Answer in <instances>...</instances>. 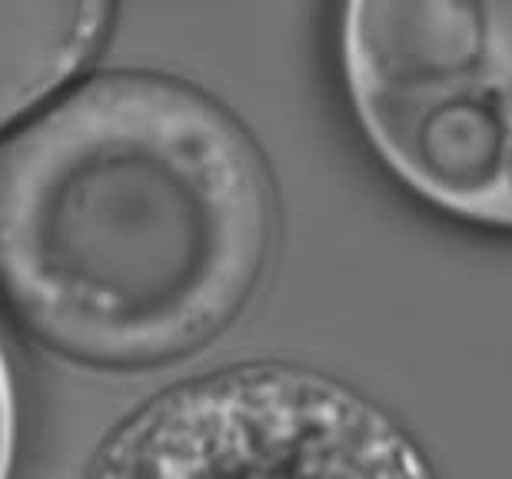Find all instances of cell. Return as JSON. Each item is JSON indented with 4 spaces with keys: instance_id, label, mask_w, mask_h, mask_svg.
<instances>
[{
    "instance_id": "obj_4",
    "label": "cell",
    "mask_w": 512,
    "mask_h": 479,
    "mask_svg": "<svg viewBox=\"0 0 512 479\" xmlns=\"http://www.w3.org/2000/svg\"><path fill=\"white\" fill-rule=\"evenodd\" d=\"M100 0L0 4V130L50 100L110 34Z\"/></svg>"
},
{
    "instance_id": "obj_2",
    "label": "cell",
    "mask_w": 512,
    "mask_h": 479,
    "mask_svg": "<svg viewBox=\"0 0 512 479\" xmlns=\"http://www.w3.org/2000/svg\"><path fill=\"white\" fill-rule=\"evenodd\" d=\"M340 64L363 137L403 187L512 230V4H350Z\"/></svg>"
},
{
    "instance_id": "obj_5",
    "label": "cell",
    "mask_w": 512,
    "mask_h": 479,
    "mask_svg": "<svg viewBox=\"0 0 512 479\" xmlns=\"http://www.w3.org/2000/svg\"><path fill=\"white\" fill-rule=\"evenodd\" d=\"M20 446V400L7 346L0 340V479H14Z\"/></svg>"
},
{
    "instance_id": "obj_3",
    "label": "cell",
    "mask_w": 512,
    "mask_h": 479,
    "mask_svg": "<svg viewBox=\"0 0 512 479\" xmlns=\"http://www.w3.org/2000/svg\"><path fill=\"white\" fill-rule=\"evenodd\" d=\"M84 479H433L373 400L303 366L247 363L163 390Z\"/></svg>"
},
{
    "instance_id": "obj_1",
    "label": "cell",
    "mask_w": 512,
    "mask_h": 479,
    "mask_svg": "<svg viewBox=\"0 0 512 479\" xmlns=\"http://www.w3.org/2000/svg\"><path fill=\"white\" fill-rule=\"evenodd\" d=\"M276 243L247 127L163 74H107L0 150V297L47 350L150 370L243 317Z\"/></svg>"
}]
</instances>
